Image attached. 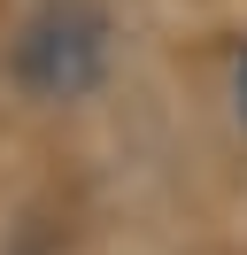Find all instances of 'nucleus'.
Listing matches in <instances>:
<instances>
[{
  "mask_svg": "<svg viewBox=\"0 0 247 255\" xmlns=\"http://www.w3.org/2000/svg\"><path fill=\"white\" fill-rule=\"evenodd\" d=\"M15 78L39 101H85L108 78V16L93 0H46L15 39Z\"/></svg>",
  "mask_w": 247,
  "mask_h": 255,
  "instance_id": "obj_1",
  "label": "nucleus"
},
{
  "mask_svg": "<svg viewBox=\"0 0 247 255\" xmlns=\"http://www.w3.org/2000/svg\"><path fill=\"white\" fill-rule=\"evenodd\" d=\"M240 124H247V54H240Z\"/></svg>",
  "mask_w": 247,
  "mask_h": 255,
  "instance_id": "obj_2",
  "label": "nucleus"
}]
</instances>
